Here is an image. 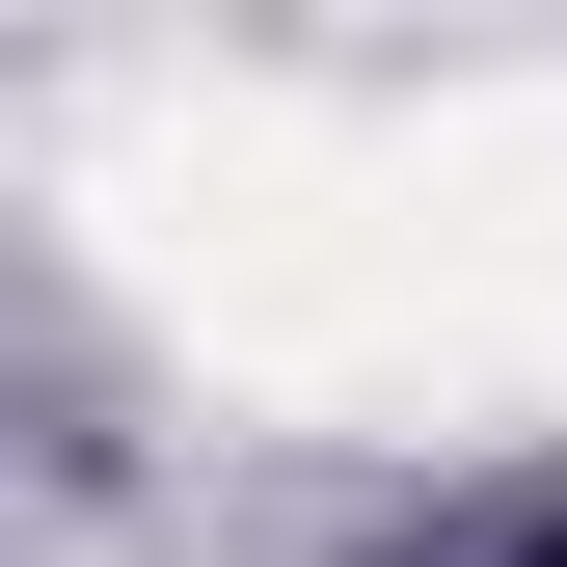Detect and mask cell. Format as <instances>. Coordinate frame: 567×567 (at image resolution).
Returning a JSON list of instances; mask_svg holds the SVG:
<instances>
[{
    "label": "cell",
    "mask_w": 567,
    "mask_h": 567,
    "mask_svg": "<svg viewBox=\"0 0 567 567\" xmlns=\"http://www.w3.org/2000/svg\"><path fill=\"white\" fill-rule=\"evenodd\" d=\"M379 567H567V460H540V486H460V514H405Z\"/></svg>",
    "instance_id": "6da1fadb"
}]
</instances>
